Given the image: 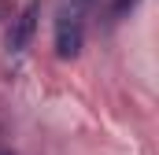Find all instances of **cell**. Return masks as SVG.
<instances>
[{
    "label": "cell",
    "instance_id": "obj_2",
    "mask_svg": "<svg viewBox=\"0 0 159 155\" xmlns=\"http://www.w3.org/2000/svg\"><path fill=\"white\" fill-rule=\"evenodd\" d=\"M37 15H41V4H26V7L19 11V19H15L11 30H7V48H11V52H26V48H30L34 30H37Z\"/></svg>",
    "mask_w": 159,
    "mask_h": 155
},
{
    "label": "cell",
    "instance_id": "obj_1",
    "mask_svg": "<svg viewBox=\"0 0 159 155\" xmlns=\"http://www.w3.org/2000/svg\"><path fill=\"white\" fill-rule=\"evenodd\" d=\"M85 44V26H81L78 11H59L56 19V55L59 59H74Z\"/></svg>",
    "mask_w": 159,
    "mask_h": 155
},
{
    "label": "cell",
    "instance_id": "obj_5",
    "mask_svg": "<svg viewBox=\"0 0 159 155\" xmlns=\"http://www.w3.org/2000/svg\"><path fill=\"white\" fill-rule=\"evenodd\" d=\"M85 4H89V0H85Z\"/></svg>",
    "mask_w": 159,
    "mask_h": 155
},
{
    "label": "cell",
    "instance_id": "obj_3",
    "mask_svg": "<svg viewBox=\"0 0 159 155\" xmlns=\"http://www.w3.org/2000/svg\"><path fill=\"white\" fill-rule=\"evenodd\" d=\"M137 4H141V0H115V4H111V15H115V19H122V15H126V11H133Z\"/></svg>",
    "mask_w": 159,
    "mask_h": 155
},
{
    "label": "cell",
    "instance_id": "obj_4",
    "mask_svg": "<svg viewBox=\"0 0 159 155\" xmlns=\"http://www.w3.org/2000/svg\"><path fill=\"white\" fill-rule=\"evenodd\" d=\"M0 155H11V152H0Z\"/></svg>",
    "mask_w": 159,
    "mask_h": 155
}]
</instances>
